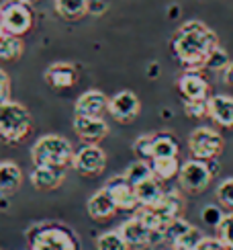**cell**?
<instances>
[{
	"label": "cell",
	"instance_id": "cell-1",
	"mask_svg": "<svg viewBox=\"0 0 233 250\" xmlns=\"http://www.w3.org/2000/svg\"><path fill=\"white\" fill-rule=\"evenodd\" d=\"M219 45V39L213 29H209L200 21H186L180 25L172 37V51L176 60L186 70L205 68L211 51Z\"/></svg>",
	"mask_w": 233,
	"mask_h": 250
},
{
	"label": "cell",
	"instance_id": "cell-2",
	"mask_svg": "<svg viewBox=\"0 0 233 250\" xmlns=\"http://www.w3.org/2000/svg\"><path fill=\"white\" fill-rule=\"evenodd\" d=\"M29 250H80L78 236L66 224H39L27 232Z\"/></svg>",
	"mask_w": 233,
	"mask_h": 250
},
{
	"label": "cell",
	"instance_id": "cell-3",
	"mask_svg": "<svg viewBox=\"0 0 233 250\" xmlns=\"http://www.w3.org/2000/svg\"><path fill=\"white\" fill-rule=\"evenodd\" d=\"M74 152L72 144L61 138V135L49 133L41 135L31 148V162L35 166H56V168H68L74 162Z\"/></svg>",
	"mask_w": 233,
	"mask_h": 250
},
{
	"label": "cell",
	"instance_id": "cell-4",
	"mask_svg": "<svg viewBox=\"0 0 233 250\" xmlns=\"http://www.w3.org/2000/svg\"><path fill=\"white\" fill-rule=\"evenodd\" d=\"M182 209H184L182 195L178 191H166L164 197L154 207H143V211H137V215H139L155 234H160L164 240V232L168 230V226L174 220H178Z\"/></svg>",
	"mask_w": 233,
	"mask_h": 250
},
{
	"label": "cell",
	"instance_id": "cell-5",
	"mask_svg": "<svg viewBox=\"0 0 233 250\" xmlns=\"http://www.w3.org/2000/svg\"><path fill=\"white\" fill-rule=\"evenodd\" d=\"M31 131V113L17 101L0 103V140L6 144L23 142Z\"/></svg>",
	"mask_w": 233,
	"mask_h": 250
},
{
	"label": "cell",
	"instance_id": "cell-6",
	"mask_svg": "<svg viewBox=\"0 0 233 250\" xmlns=\"http://www.w3.org/2000/svg\"><path fill=\"white\" fill-rule=\"evenodd\" d=\"M219 172V166L215 160H198V158H190L180 166L178 172V181L180 187L186 193H203L207 187L213 181V176Z\"/></svg>",
	"mask_w": 233,
	"mask_h": 250
},
{
	"label": "cell",
	"instance_id": "cell-7",
	"mask_svg": "<svg viewBox=\"0 0 233 250\" xmlns=\"http://www.w3.org/2000/svg\"><path fill=\"white\" fill-rule=\"evenodd\" d=\"M188 150L193 158L217 160L223 152V138L213 127H196L188 138Z\"/></svg>",
	"mask_w": 233,
	"mask_h": 250
},
{
	"label": "cell",
	"instance_id": "cell-8",
	"mask_svg": "<svg viewBox=\"0 0 233 250\" xmlns=\"http://www.w3.org/2000/svg\"><path fill=\"white\" fill-rule=\"evenodd\" d=\"M0 13H2V21H4V29L10 35H25L33 27V10L31 4L23 2V0H6V2L0 6Z\"/></svg>",
	"mask_w": 233,
	"mask_h": 250
},
{
	"label": "cell",
	"instance_id": "cell-9",
	"mask_svg": "<svg viewBox=\"0 0 233 250\" xmlns=\"http://www.w3.org/2000/svg\"><path fill=\"white\" fill-rule=\"evenodd\" d=\"M119 232H121V236L125 238V242H127V246L129 248H133V250H143V248H150L154 242H157V240H162V236L160 234H155L150 226H147L139 215H133L131 220H127V222H123L121 224V228H119Z\"/></svg>",
	"mask_w": 233,
	"mask_h": 250
},
{
	"label": "cell",
	"instance_id": "cell-10",
	"mask_svg": "<svg viewBox=\"0 0 233 250\" xmlns=\"http://www.w3.org/2000/svg\"><path fill=\"white\" fill-rule=\"evenodd\" d=\"M72 166L84 176H97L107 166V154L97 144H86L74 156Z\"/></svg>",
	"mask_w": 233,
	"mask_h": 250
},
{
	"label": "cell",
	"instance_id": "cell-11",
	"mask_svg": "<svg viewBox=\"0 0 233 250\" xmlns=\"http://www.w3.org/2000/svg\"><path fill=\"white\" fill-rule=\"evenodd\" d=\"M109 113L119 123H131L139 115V99L131 90H121L109 99Z\"/></svg>",
	"mask_w": 233,
	"mask_h": 250
},
{
	"label": "cell",
	"instance_id": "cell-12",
	"mask_svg": "<svg viewBox=\"0 0 233 250\" xmlns=\"http://www.w3.org/2000/svg\"><path fill=\"white\" fill-rule=\"evenodd\" d=\"M74 131L86 144H98L100 140H104L109 135V125L102 117L76 115L74 117Z\"/></svg>",
	"mask_w": 233,
	"mask_h": 250
},
{
	"label": "cell",
	"instance_id": "cell-13",
	"mask_svg": "<svg viewBox=\"0 0 233 250\" xmlns=\"http://www.w3.org/2000/svg\"><path fill=\"white\" fill-rule=\"evenodd\" d=\"M178 90L184 101H209V82L198 70H186L178 80Z\"/></svg>",
	"mask_w": 233,
	"mask_h": 250
},
{
	"label": "cell",
	"instance_id": "cell-14",
	"mask_svg": "<svg viewBox=\"0 0 233 250\" xmlns=\"http://www.w3.org/2000/svg\"><path fill=\"white\" fill-rule=\"evenodd\" d=\"M107 189L111 191L113 199L116 203L119 209H127V211H135L139 207V201H137V195H135V187L127 181V176H115L111 179L107 185Z\"/></svg>",
	"mask_w": 233,
	"mask_h": 250
},
{
	"label": "cell",
	"instance_id": "cell-15",
	"mask_svg": "<svg viewBox=\"0 0 233 250\" xmlns=\"http://www.w3.org/2000/svg\"><path fill=\"white\" fill-rule=\"evenodd\" d=\"M23 183V170L13 160L0 162V205H4V199H10Z\"/></svg>",
	"mask_w": 233,
	"mask_h": 250
},
{
	"label": "cell",
	"instance_id": "cell-16",
	"mask_svg": "<svg viewBox=\"0 0 233 250\" xmlns=\"http://www.w3.org/2000/svg\"><path fill=\"white\" fill-rule=\"evenodd\" d=\"M45 82L51 88H72L78 82V70L70 62H56L45 70Z\"/></svg>",
	"mask_w": 233,
	"mask_h": 250
},
{
	"label": "cell",
	"instance_id": "cell-17",
	"mask_svg": "<svg viewBox=\"0 0 233 250\" xmlns=\"http://www.w3.org/2000/svg\"><path fill=\"white\" fill-rule=\"evenodd\" d=\"M104 111H109V99L102 90H86L76 101V115L102 117Z\"/></svg>",
	"mask_w": 233,
	"mask_h": 250
},
{
	"label": "cell",
	"instance_id": "cell-18",
	"mask_svg": "<svg viewBox=\"0 0 233 250\" xmlns=\"http://www.w3.org/2000/svg\"><path fill=\"white\" fill-rule=\"evenodd\" d=\"M116 209H119V207H116L113 195L107 187L98 189L86 203V211L92 220H109V217H113L116 213Z\"/></svg>",
	"mask_w": 233,
	"mask_h": 250
},
{
	"label": "cell",
	"instance_id": "cell-19",
	"mask_svg": "<svg viewBox=\"0 0 233 250\" xmlns=\"http://www.w3.org/2000/svg\"><path fill=\"white\" fill-rule=\"evenodd\" d=\"M209 117L213 119L219 127H233V97L229 95H213L207 101Z\"/></svg>",
	"mask_w": 233,
	"mask_h": 250
},
{
	"label": "cell",
	"instance_id": "cell-20",
	"mask_svg": "<svg viewBox=\"0 0 233 250\" xmlns=\"http://www.w3.org/2000/svg\"><path fill=\"white\" fill-rule=\"evenodd\" d=\"M66 179V168H56V166H35L31 172V185L37 191H54L61 187Z\"/></svg>",
	"mask_w": 233,
	"mask_h": 250
},
{
	"label": "cell",
	"instance_id": "cell-21",
	"mask_svg": "<svg viewBox=\"0 0 233 250\" xmlns=\"http://www.w3.org/2000/svg\"><path fill=\"white\" fill-rule=\"evenodd\" d=\"M133 187H135V195H137V201H139V207H154L166 193L155 176H152V179H147L143 183H137Z\"/></svg>",
	"mask_w": 233,
	"mask_h": 250
},
{
	"label": "cell",
	"instance_id": "cell-22",
	"mask_svg": "<svg viewBox=\"0 0 233 250\" xmlns=\"http://www.w3.org/2000/svg\"><path fill=\"white\" fill-rule=\"evenodd\" d=\"M178 140L172 133L162 131V133H154V142H152V158H174L178 156Z\"/></svg>",
	"mask_w": 233,
	"mask_h": 250
},
{
	"label": "cell",
	"instance_id": "cell-23",
	"mask_svg": "<svg viewBox=\"0 0 233 250\" xmlns=\"http://www.w3.org/2000/svg\"><path fill=\"white\" fill-rule=\"evenodd\" d=\"M90 0H56V13L66 21H78L88 13Z\"/></svg>",
	"mask_w": 233,
	"mask_h": 250
},
{
	"label": "cell",
	"instance_id": "cell-24",
	"mask_svg": "<svg viewBox=\"0 0 233 250\" xmlns=\"http://www.w3.org/2000/svg\"><path fill=\"white\" fill-rule=\"evenodd\" d=\"M152 170L157 181H170L180 172L178 156L174 158H152Z\"/></svg>",
	"mask_w": 233,
	"mask_h": 250
},
{
	"label": "cell",
	"instance_id": "cell-25",
	"mask_svg": "<svg viewBox=\"0 0 233 250\" xmlns=\"http://www.w3.org/2000/svg\"><path fill=\"white\" fill-rule=\"evenodd\" d=\"M20 56H23V39L10 33H4L0 37V60L13 62L19 60Z\"/></svg>",
	"mask_w": 233,
	"mask_h": 250
},
{
	"label": "cell",
	"instance_id": "cell-26",
	"mask_svg": "<svg viewBox=\"0 0 233 250\" xmlns=\"http://www.w3.org/2000/svg\"><path fill=\"white\" fill-rule=\"evenodd\" d=\"M97 250H129V246H127L119 230H113V232H102L97 238Z\"/></svg>",
	"mask_w": 233,
	"mask_h": 250
},
{
	"label": "cell",
	"instance_id": "cell-27",
	"mask_svg": "<svg viewBox=\"0 0 233 250\" xmlns=\"http://www.w3.org/2000/svg\"><path fill=\"white\" fill-rule=\"evenodd\" d=\"M125 176H127V181H129L131 185L143 183V181H147V179H152L154 176L152 164H147V160H137V162H133L129 166V168H127Z\"/></svg>",
	"mask_w": 233,
	"mask_h": 250
},
{
	"label": "cell",
	"instance_id": "cell-28",
	"mask_svg": "<svg viewBox=\"0 0 233 250\" xmlns=\"http://www.w3.org/2000/svg\"><path fill=\"white\" fill-rule=\"evenodd\" d=\"M203 238H205V234L200 232L198 228L193 226L182 238H178V240L172 244V250H196L198 244L203 242Z\"/></svg>",
	"mask_w": 233,
	"mask_h": 250
},
{
	"label": "cell",
	"instance_id": "cell-29",
	"mask_svg": "<svg viewBox=\"0 0 233 250\" xmlns=\"http://www.w3.org/2000/svg\"><path fill=\"white\" fill-rule=\"evenodd\" d=\"M231 64V60H229V56H227V51L223 49V47H215L213 51H211V56L207 58V64H205V68L207 70H211V72H225V68Z\"/></svg>",
	"mask_w": 233,
	"mask_h": 250
},
{
	"label": "cell",
	"instance_id": "cell-30",
	"mask_svg": "<svg viewBox=\"0 0 233 250\" xmlns=\"http://www.w3.org/2000/svg\"><path fill=\"white\" fill-rule=\"evenodd\" d=\"M190 228H193V224H188L186 220H182V217H178V220H174L170 226H168V230L164 232V240L162 242H168V244H174L178 238H182Z\"/></svg>",
	"mask_w": 233,
	"mask_h": 250
},
{
	"label": "cell",
	"instance_id": "cell-31",
	"mask_svg": "<svg viewBox=\"0 0 233 250\" xmlns=\"http://www.w3.org/2000/svg\"><path fill=\"white\" fill-rule=\"evenodd\" d=\"M223 217H225V211L221 209L219 205H205L203 207V211H200V220H203L205 226L209 228H219V224L223 222Z\"/></svg>",
	"mask_w": 233,
	"mask_h": 250
},
{
	"label": "cell",
	"instance_id": "cell-32",
	"mask_svg": "<svg viewBox=\"0 0 233 250\" xmlns=\"http://www.w3.org/2000/svg\"><path fill=\"white\" fill-rule=\"evenodd\" d=\"M217 238L223 242L229 250H233V211L231 213H225L223 222L219 224L217 228Z\"/></svg>",
	"mask_w": 233,
	"mask_h": 250
},
{
	"label": "cell",
	"instance_id": "cell-33",
	"mask_svg": "<svg viewBox=\"0 0 233 250\" xmlns=\"http://www.w3.org/2000/svg\"><path fill=\"white\" fill-rule=\"evenodd\" d=\"M152 142L154 135H139L133 144V152L137 154L139 160H152Z\"/></svg>",
	"mask_w": 233,
	"mask_h": 250
},
{
	"label": "cell",
	"instance_id": "cell-34",
	"mask_svg": "<svg viewBox=\"0 0 233 250\" xmlns=\"http://www.w3.org/2000/svg\"><path fill=\"white\" fill-rule=\"evenodd\" d=\"M217 199L221 205L231 207L233 209V179H225L221 181L217 187Z\"/></svg>",
	"mask_w": 233,
	"mask_h": 250
},
{
	"label": "cell",
	"instance_id": "cell-35",
	"mask_svg": "<svg viewBox=\"0 0 233 250\" xmlns=\"http://www.w3.org/2000/svg\"><path fill=\"white\" fill-rule=\"evenodd\" d=\"M184 113L188 117L200 119L209 115V105H207V101H184Z\"/></svg>",
	"mask_w": 233,
	"mask_h": 250
},
{
	"label": "cell",
	"instance_id": "cell-36",
	"mask_svg": "<svg viewBox=\"0 0 233 250\" xmlns=\"http://www.w3.org/2000/svg\"><path fill=\"white\" fill-rule=\"evenodd\" d=\"M196 250H229L223 242L219 240V238H203V242L198 244V248Z\"/></svg>",
	"mask_w": 233,
	"mask_h": 250
},
{
	"label": "cell",
	"instance_id": "cell-37",
	"mask_svg": "<svg viewBox=\"0 0 233 250\" xmlns=\"http://www.w3.org/2000/svg\"><path fill=\"white\" fill-rule=\"evenodd\" d=\"M8 95H10V80L6 72L0 68V103L8 101Z\"/></svg>",
	"mask_w": 233,
	"mask_h": 250
},
{
	"label": "cell",
	"instance_id": "cell-38",
	"mask_svg": "<svg viewBox=\"0 0 233 250\" xmlns=\"http://www.w3.org/2000/svg\"><path fill=\"white\" fill-rule=\"evenodd\" d=\"M104 10H107V4H104L102 0H90L88 2V13H92V15H102Z\"/></svg>",
	"mask_w": 233,
	"mask_h": 250
},
{
	"label": "cell",
	"instance_id": "cell-39",
	"mask_svg": "<svg viewBox=\"0 0 233 250\" xmlns=\"http://www.w3.org/2000/svg\"><path fill=\"white\" fill-rule=\"evenodd\" d=\"M223 80L227 82L229 86H233V62L225 68V72H223Z\"/></svg>",
	"mask_w": 233,
	"mask_h": 250
},
{
	"label": "cell",
	"instance_id": "cell-40",
	"mask_svg": "<svg viewBox=\"0 0 233 250\" xmlns=\"http://www.w3.org/2000/svg\"><path fill=\"white\" fill-rule=\"evenodd\" d=\"M6 33V29H4V21H2V13H0V37H2Z\"/></svg>",
	"mask_w": 233,
	"mask_h": 250
},
{
	"label": "cell",
	"instance_id": "cell-41",
	"mask_svg": "<svg viewBox=\"0 0 233 250\" xmlns=\"http://www.w3.org/2000/svg\"><path fill=\"white\" fill-rule=\"evenodd\" d=\"M23 2H27V4H35V2H39V0H23Z\"/></svg>",
	"mask_w": 233,
	"mask_h": 250
},
{
	"label": "cell",
	"instance_id": "cell-42",
	"mask_svg": "<svg viewBox=\"0 0 233 250\" xmlns=\"http://www.w3.org/2000/svg\"><path fill=\"white\" fill-rule=\"evenodd\" d=\"M170 250H172V248H170Z\"/></svg>",
	"mask_w": 233,
	"mask_h": 250
}]
</instances>
